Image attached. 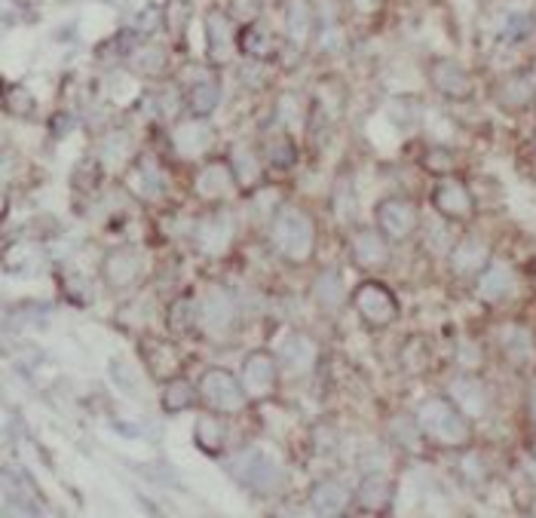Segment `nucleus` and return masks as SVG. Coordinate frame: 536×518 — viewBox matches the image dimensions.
<instances>
[{
    "label": "nucleus",
    "instance_id": "34",
    "mask_svg": "<svg viewBox=\"0 0 536 518\" xmlns=\"http://www.w3.org/2000/svg\"><path fill=\"white\" fill-rule=\"evenodd\" d=\"M4 105H7V111L13 114V117H31L34 114V99H31V92L28 89H22V86H7V99H4Z\"/></svg>",
    "mask_w": 536,
    "mask_h": 518
},
{
    "label": "nucleus",
    "instance_id": "12",
    "mask_svg": "<svg viewBox=\"0 0 536 518\" xmlns=\"http://www.w3.org/2000/svg\"><path fill=\"white\" fill-rule=\"evenodd\" d=\"M279 365L291 374V378H304L316 368V359H319V347L310 335L304 332H288L282 338V347H279Z\"/></svg>",
    "mask_w": 536,
    "mask_h": 518
},
{
    "label": "nucleus",
    "instance_id": "15",
    "mask_svg": "<svg viewBox=\"0 0 536 518\" xmlns=\"http://www.w3.org/2000/svg\"><path fill=\"white\" fill-rule=\"evenodd\" d=\"M279 37L264 25V22H249L239 28V53L255 62H267L279 56Z\"/></svg>",
    "mask_w": 536,
    "mask_h": 518
},
{
    "label": "nucleus",
    "instance_id": "35",
    "mask_svg": "<svg viewBox=\"0 0 536 518\" xmlns=\"http://www.w3.org/2000/svg\"><path fill=\"white\" fill-rule=\"evenodd\" d=\"M533 417H536V396H533Z\"/></svg>",
    "mask_w": 536,
    "mask_h": 518
},
{
    "label": "nucleus",
    "instance_id": "29",
    "mask_svg": "<svg viewBox=\"0 0 536 518\" xmlns=\"http://www.w3.org/2000/svg\"><path fill=\"white\" fill-rule=\"evenodd\" d=\"M200 399V390L193 387L187 378H169L166 381V387H163V411H169V414H181V411H187V408H193V402Z\"/></svg>",
    "mask_w": 536,
    "mask_h": 518
},
{
    "label": "nucleus",
    "instance_id": "32",
    "mask_svg": "<svg viewBox=\"0 0 536 518\" xmlns=\"http://www.w3.org/2000/svg\"><path fill=\"white\" fill-rule=\"evenodd\" d=\"M200 322V304L193 298H178L172 301L169 307V328H175V332H187V328H193Z\"/></svg>",
    "mask_w": 536,
    "mask_h": 518
},
{
    "label": "nucleus",
    "instance_id": "26",
    "mask_svg": "<svg viewBox=\"0 0 536 518\" xmlns=\"http://www.w3.org/2000/svg\"><path fill=\"white\" fill-rule=\"evenodd\" d=\"M389 500H393V482H389L386 476L371 473V476L362 479V485H359V506L365 512H383L389 506Z\"/></svg>",
    "mask_w": 536,
    "mask_h": 518
},
{
    "label": "nucleus",
    "instance_id": "10",
    "mask_svg": "<svg viewBox=\"0 0 536 518\" xmlns=\"http://www.w3.org/2000/svg\"><path fill=\"white\" fill-rule=\"evenodd\" d=\"M374 218H377V230L389 243H405L417 230V206L411 200H383Z\"/></svg>",
    "mask_w": 536,
    "mask_h": 518
},
{
    "label": "nucleus",
    "instance_id": "19",
    "mask_svg": "<svg viewBox=\"0 0 536 518\" xmlns=\"http://www.w3.org/2000/svg\"><path fill=\"white\" fill-rule=\"evenodd\" d=\"M230 169H233V175H236V187H239V191H252V187L261 184L267 163H264V154L252 151L249 145H236V151L230 154Z\"/></svg>",
    "mask_w": 536,
    "mask_h": 518
},
{
    "label": "nucleus",
    "instance_id": "33",
    "mask_svg": "<svg viewBox=\"0 0 536 518\" xmlns=\"http://www.w3.org/2000/svg\"><path fill=\"white\" fill-rule=\"evenodd\" d=\"M512 289V276L506 267H491L481 276V295L484 298H500Z\"/></svg>",
    "mask_w": 536,
    "mask_h": 518
},
{
    "label": "nucleus",
    "instance_id": "11",
    "mask_svg": "<svg viewBox=\"0 0 536 518\" xmlns=\"http://www.w3.org/2000/svg\"><path fill=\"white\" fill-rule=\"evenodd\" d=\"M200 325L212 338H227L236 325V298L227 289H209L200 301Z\"/></svg>",
    "mask_w": 536,
    "mask_h": 518
},
{
    "label": "nucleus",
    "instance_id": "22",
    "mask_svg": "<svg viewBox=\"0 0 536 518\" xmlns=\"http://www.w3.org/2000/svg\"><path fill=\"white\" fill-rule=\"evenodd\" d=\"M141 359H144V365H148V371L154 374V378H163V381L175 378V371L181 365L175 347L166 344V341H157V338L141 341Z\"/></svg>",
    "mask_w": 536,
    "mask_h": 518
},
{
    "label": "nucleus",
    "instance_id": "30",
    "mask_svg": "<svg viewBox=\"0 0 536 518\" xmlns=\"http://www.w3.org/2000/svg\"><path fill=\"white\" fill-rule=\"evenodd\" d=\"M264 163L276 172H288L291 166L298 163V145H295V138H291L288 132L276 135L270 145L264 148Z\"/></svg>",
    "mask_w": 536,
    "mask_h": 518
},
{
    "label": "nucleus",
    "instance_id": "16",
    "mask_svg": "<svg viewBox=\"0 0 536 518\" xmlns=\"http://www.w3.org/2000/svg\"><path fill=\"white\" fill-rule=\"evenodd\" d=\"M221 102V80L209 71L193 77L184 89V105L190 108L193 117H209Z\"/></svg>",
    "mask_w": 536,
    "mask_h": 518
},
{
    "label": "nucleus",
    "instance_id": "24",
    "mask_svg": "<svg viewBox=\"0 0 536 518\" xmlns=\"http://www.w3.org/2000/svg\"><path fill=\"white\" fill-rule=\"evenodd\" d=\"M193 442H197L200 451L218 457L224 454V445H227V427H224V414H206L193 423Z\"/></svg>",
    "mask_w": 536,
    "mask_h": 518
},
{
    "label": "nucleus",
    "instance_id": "4",
    "mask_svg": "<svg viewBox=\"0 0 536 518\" xmlns=\"http://www.w3.org/2000/svg\"><path fill=\"white\" fill-rule=\"evenodd\" d=\"M420 427L438 439V442H445V445H463L466 442V420H463V411L454 408L448 399H429L423 402L420 408Z\"/></svg>",
    "mask_w": 536,
    "mask_h": 518
},
{
    "label": "nucleus",
    "instance_id": "23",
    "mask_svg": "<svg viewBox=\"0 0 536 518\" xmlns=\"http://www.w3.org/2000/svg\"><path fill=\"white\" fill-rule=\"evenodd\" d=\"M310 295L322 310H337L347 298V286H344V276H340V270L328 267V270L316 273L313 286H310Z\"/></svg>",
    "mask_w": 536,
    "mask_h": 518
},
{
    "label": "nucleus",
    "instance_id": "5",
    "mask_svg": "<svg viewBox=\"0 0 536 518\" xmlns=\"http://www.w3.org/2000/svg\"><path fill=\"white\" fill-rule=\"evenodd\" d=\"M353 307L362 316V322H368L374 328H383V325L399 319V301H396V295L389 292L383 282H377V279H365L362 286L353 292Z\"/></svg>",
    "mask_w": 536,
    "mask_h": 518
},
{
    "label": "nucleus",
    "instance_id": "14",
    "mask_svg": "<svg viewBox=\"0 0 536 518\" xmlns=\"http://www.w3.org/2000/svg\"><path fill=\"white\" fill-rule=\"evenodd\" d=\"M432 206L438 209V215L448 218V221H460V218H469L475 212V203H472V194L460 181H442L432 191Z\"/></svg>",
    "mask_w": 536,
    "mask_h": 518
},
{
    "label": "nucleus",
    "instance_id": "20",
    "mask_svg": "<svg viewBox=\"0 0 536 518\" xmlns=\"http://www.w3.org/2000/svg\"><path fill=\"white\" fill-rule=\"evenodd\" d=\"M350 500H353V494L337 479H322L310 488V509L319 515H340L350 506Z\"/></svg>",
    "mask_w": 536,
    "mask_h": 518
},
{
    "label": "nucleus",
    "instance_id": "18",
    "mask_svg": "<svg viewBox=\"0 0 536 518\" xmlns=\"http://www.w3.org/2000/svg\"><path fill=\"white\" fill-rule=\"evenodd\" d=\"M285 22H288V40L295 43V50H304V46L316 37V7H313V0H288Z\"/></svg>",
    "mask_w": 536,
    "mask_h": 518
},
{
    "label": "nucleus",
    "instance_id": "3",
    "mask_svg": "<svg viewBox=\"0 0 536 518\" xmlns=\"http://www.w3.org/2000/svg\"><path fill=\"white\" fill-rule=\"evenodd\" d=\"M279 378H282V365L267 350H252L246 359H242V365H239L242 390H246V396L252 402H264V399L276 396Z\"/></svg>",
    "mask_w": 536,
    "mask_h": 518
},
{
    "label": "nucleus",
    "instance_id": "17",
    "mask_svg": "<svg viewBox=\"0 0 536 518\" xmlns=\"http://www.w3.org/2000/svg\"><path fill=\"white\" fill-rule=\"evenodd\" d=\"M215 138V129L197 117V120H187V123H175L172 126V145L178 148V154L184 157H200Z\"/></svg>",
    "mask_w": 536,
    "mask_h": 518
},
{
    "label": "nucleus",
    "instance_id": "28",
    "mask_svg": "<svg viewBox=\"0 0 536 518\" xmlns=\"http://www.w3.org/2000/svg\"><path fill=\"white\" fill-rule=\"evenodd\" d=\"M129 68L141 77H163L169 68V53L163 46H138L129 56Z\"/></svg>",
    "mask_w": 536,
    "mask_h": 518
},
{
    "label": "nucleus",
    "instance_id": "36",
    "mask_svg": "<svg viewBox=\"0 0 536 518\" xmlns=\"http://www.w3.org/2000/svg\"><path fill=\"white\" fill-rule=\"evenodd\" d=\"M264 4H276V0H264Z\"/></svg>",
    "mask_w": 536,
    "mask_h": 518
},
{
    "label": "nucleus",
    "instance_id": "2",
    "mask_svg": "<svg viewBox=\"0 0 536 518\" xmlns=\"http://www.w3.org/2000/svg\"><path fill=\"white\" fill-rule=\"evenodd\" d=\"M197 390H200V402L215 411V414H224V417H233V414H242L246 405L252 402L242 390V381L239 374L227 371V368H206L197 381Z\"/></svg>",
    "mask_w": 536,
    "mask_h": 518
},
{
    "label": "nucleus",
    "instance_id": "25",
    "mask_svg": "<svg viewBox=\"0 0 536 518\" xmlns=\"http://www.w3.org/2000/svg\"><path fill=\"white\" fill-rule=\"evenodd\" d=\"M487 258H491L487 243L481 237H466L451 252V267L457 273H478V270H487Z\"/></svg>",
    "mask_w": 536,
    "mask_h": 518
},
{
    "label": "nucleus",
    "instance_id": "27",
    "mask_svg": "<svg viewBox=\"0 0 536 518\" xmlns=\"http://www.w3.org/2000/svg\"><path fill=\"white\" fill-rule=\"evenodd\" d=\"M135 181H138V197L141 200H157L163 194V184H166V175H163V166L157 163V157L144 154L135 166Z\"/></svg>",
    "mask_w": 536,
    "mask_h": 518
},
{
    "label": "nucleus",
    "instance_id": "21",
    "mask_svg": "<svg viewBox=\"0 0 536 518\" xmlns=\"http://www.w3.org/2000/svg\"><path fill=\"white\" fill-rule=\"evenodd\" d=\"M386 237L383 233H374V230H356V237L350 243V252H353V261L365 270H374V267H383L386 258H389V249H386Z\"/></svg>",
    "mask_w": 536,
    "mask_h": 518
},
{
    "label": "nucleus",
    "instance_id": "31",
    "mask_svg": "<svg viewBox=\"0 0 536 518\" xmlns=\"http://www.w3.org/2000/svg\"><path fill=\"white\" fill-rule=\"evenodd\" d=\"M435 86L442 89L445 96L460 99V96H466V89H469L466 71H463L460 65H454V62H438V65H435Z\"/></svg>",
    "mask_w": 536,
    "mask_h": 518
},
{
    "label": "nucleus",
    "instance_id": "13",
    "mask_svg": "<svg viewBox=\"0 0 536 518\" xmlns=\"http://www.w3.org/2000/svg\"><path fill=\"white\" fill-rule=\"evenodd\" d=\"M193 191H197L203 200H209V203H215V200H224V197H230L233 191H239L236 187V175H233V169H230V160H212V163H206L200 172H197V178H193Z\"/></svg>",
    "mask_w": 536,
    "mask_h": 518
},
{
    "label": "nucleus",
    "instance_id": "8",
    "mask_svg": "<svg viewBox=\"0 0 536 518\" xmlns=\"http://www.w3.org/2000/svg\"><path fill=\"white\" fill-rule=\"evenodd\" d=\"M239 22L230 19L224 10H209L206 13V50L212 65H224L233 59V53L239 50Z\"/></svg>",
    "mask_w": 536,
    "mask_h": 518
},
{
    "label": "nucleus",
    "instance_id": "9",
    "mask_svg": "<svg viewBox=\"0 0 536 518\" xmlns=\"http://www.w3.org/2000/svg\"><path fill=\"white\" fill-rule=\"evenodd\" d=\"M233 218L227 212H212L206 218H200L197 224H193V246H197V252H203L206 258H218L230 249L233 243Z\"/></svg>",
    "mask_w": 536,
    "mask_h": 518
},
{
    "label": "nucleus",
    "instance_id": "7",
    "mask_svg": "<svg viewBox=\"0 0 536 518\" xmlns=\"http://www.w3.org/2000/svg\"><path fill=\"white\" fill-rule=\"evenodd\" d=\"M233 469H236L239 482L246 485V488H252V491H258V494H270V491H276L279 482H282L279 463H276L270 454L258 451V448H252V451H246V454H239L236 463H233Z\"/></svg>",
    "mask_w": 536,
    "mask_h": 518
},
{
    "label": "nucleus",
    "instance_id": "6",
    "mask_svg": "<svg viewBox=\"0 0 536 518\" xmlns=\"http://www.w3.org/2000/svg\"><path fill=\"white\" fill-rule=\"evenodd\" d=\"M144 264H148V255L135 246H120L111 249L102 261V279L111 292H126L144 273Z\"/></svg>",
    "mask_w": 536,
    "mask_h": 518
},
{
    "label": "nucleus",
    "instance_id": "1",
    "mask_svg": "<svg viewBox=\"0 0 536 518\" xmlns=\"http://www.w3.org/2000/svg\"><path fill=\"white\" fill-rule=\"evenodd\" d=\"M270 243L285 261H295V264L310 261L316 249L313 218L298 206H282L270 221Z\"/></svg>",
    "mask_w": 536,
    "mask_h": 518
}]
</instances>
